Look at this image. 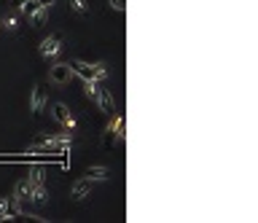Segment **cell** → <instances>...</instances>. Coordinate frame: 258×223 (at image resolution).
<instances>
[{
    "instance_id": "1",
    "label": "cell",
    "mask_w": 258,
    "mask_h": 223,
    "mask_svg": "<svg viewBox=\"0 0 258 223\" xmlns=\"http://www.w3.org/2000/svg\"><path fill=\"white\" fill-rule=\"evenodd\" d=\"M73 68V75L84 78V81H105V78H110V70L105 62H84V60H73L68 62Z\"/></svg>"
},
{
    "instance_id": "19",
    "label": "cell",
    "mask_w": 258,
    "mask_h": 223,
    "mask_svg": "<svg viewBox=\"0 0 258 223\" xmlns=\"http://www.w3.org/2000/svg\"><path fill=\"white\" fill-rule=\"evenodd\" d=\"M110 3V8H116L118 14H124V11H127V0H108Z\"/></svg>"
},
{
    "instance_id": "9",
    "label": "cell",
    "mask_w": 258,
    "mask_h": 223,
    "mask_svg": "<svg viewBox=\"0 0 258 223\" xmlns=\"http://www.w3.org/2000/svg\"><path fill=\"white\" fill-rule=\"evenodd\" d=\"M84 175L91 183H97V180H110V178H113V169H110V167H86Z\"/></svg>"
},
{
    "instance_id": "12",
    "label": "cell",
    "mask_w": 258,
    "mask_h": 223,
    "mask_svg": "<svg viewBox=\"0 0 258 223\" xmlns=\"http://www.w3.org/2000/svg\"><path fill=\"white\" fill-rule=\"evenodd\" d=\"M105 132H110V135H116V140H124V116L121 113H116L113 116V121L105 127Z\"/></svg>"
},
{
    "instance_id": "13",
    "label": "cell",
    "mask_w": 258,
    "mask_h": 223,
    "mask_svg": "<svg viewBox=\"0 0 258 223\" xmlns=\"http://www.w3.org/2000/svg\"><path fill=\"white\" fill-rule=\"evenodd\" d=\"M19 11L16 14H5V16H0V30H5V32H16L19 30Z\"/></svg>"
},
{
    "instance_id": "5",
    "label": "cell",
    "mask_w": 258,
    "mask_h": 223,
    "mask_svg": "<svg viewBox=\"0 0 258 223\" xmlns=\"http://www.w3.org/2000/svg\"><path fill=\"white\" fill-rule=\"evenodd\" d=\"M30 188H32V183L27 178H22V180H16L14 194H11V199H16L22 205V210H27V205H30Z\"/></svg>"
},
{
    "instance_id": "7",
    "label": "cell",
    "mask_w": 258,
    "mask_h": 223,
    "mask_svg": "<svg viewBox=\"0 0 258 223\" xmlns=\"http://www.w3.org/2000/svg\"><path fill=\"white\" fill-rule=\"evenodd\" d=\"M91 186H94V183H91L89 178L76 180V183H73V188H70V199H73V202H81V199H86V196L91 194Z\"/></svg>"
},
{
    "instance_id": "11",
    "label": "cell",
    "mask_w": 258,
    "mask_h": 223,
    "mask_svg": "<svg viewBox=\"0 0 258 223\" xmlns=\"http://www.w3.org/2000/svg\"><path fill=\"white\" fill-rule=\"evenodd\" d=\"M46 202H49L46 183H43V186H32V188H30V205H46Z\"/></svg>"
},
{
    "instance_id": "16",
    "label": "cell",
    "mask_w": 258,
    "mask_h": 223,
    "mask_svg": "<svg viewBox=\"0 0 258 223\" xmlns=\"http://www.w3.org/2000/svg\"><path fill=\"white\" fill-rule=\"evenodd\" d=\"M97 91H100V81H84V94L89 97L91 102L97 100Z\"/></svg>"
},
{
    "instance_id": "14",
    "label": "cell",
    "mask_w": 258,
    "mask_h": 223,
    "mask_svg": "<svg viewBox=\"0 0 258 223\" xmlns=\"http://www.w3.org/2000/svg\"><path fill=\"white\" fill-rule=\"evenodd\" d=\"M68 3H70V11H73V14H78V16H89V11H91L89 0H68Z\"/></svg>"
},
{
    "instance_id": "10",
    "label": "cell",
    "mask_w": 258,
    "mask_h": 223,
    "mask_svg": "<svg viewBox=\"0 0 258 223\" xmlns=\"http://www.w3.org/2000/svg\"><path fill=\"white\" fill-rule=\"evenodd\" d=\"M49 11H51V5H38V8L27 16L30 19V27H41L46 19H49Z\"/></svg>"
},
{
    "instance_id": "8",
    "label": "cell",
    "mask_w": 258,
    "mask_h": 223,
    "mask_svg": "<svg viewBox=\"0 0 258 223\" xmlns=\"http://www.w3.org/2000/svg\"><path fill=\"white\" fill-rule=\"evenodd\" d=\"M94 102L100 105L102 113H108V116H113V113H116V100H113V94H110V89H102V86H100V91H97V100H94Z\"/></svg>"
},
{
    "instance_id": "17",
    "label": "cell",
    "mask_w": 258,
    "mask_h": 223,
    "mask_svg": "<svg viewBox=\"0 0 258 223\" xmlns=\"http://www.w3.org/2000/svg\"><path fill=\"white\" fill-rule=\"evenodd\" d=\"M8 205L11 196H0V221H8Z\"/></svg>"
},
{
    "instance_id": "6",
    "label": "cell",
    "mask_w": 258,
    "mask_h": 223,
    "mask_svg": "<svg viewBox=\"0 0 258 223\" xmlns=\"http://www.w3.org/2000/svg\"><path fill=\"white\" fill-rule=\"evenodd\" d=\"M30 110H32V116H41L43 110H46V91L41 83H35L32 86V94H30Z\"/></svg>"
},
{
    "instance_id": "20",
    "label": "cell",
    "mask_w": 258,
    "mask_h": 223,
    "mask_svg": "<svg viewBox=\"0 0 258 223\" xmlns=\"http://www.w3.org/2000/svg\"><path fill=\"white\" fill-rule=\"evenodd\" d=\"M41 5H54V0H38Z\"/></svg>"
},
{
    "instance_id": "2",
    "label": "cell",
    "mask_w": 258,
    "mask_h": 223,
    "mask_svg": "<svg viewBox=\"0 0 258 223\" xmlns=\"http://www.w3.org/2000/svg\"><path fill=\"white\" fill-rule=\"evenodd\" d=\"M73 81V68L68 62H57L49 68V83H54V86H68Z\"/></svg>"
},
{
    "instance_id": "3",
    "label": "cell",
    "mask_w": 258,
    "mask_h": 223,
    "mask_svg": "<svg viewBox=\"0 0 258 223\" xmlns=\"http://www.w3.org/2000/svg\"><path fill=\"white\" fill-rule=\"evenodd\" d=\"M51 119H54L57 124H62L65 129H70V132L76 129V116L70 113V108L65 102H54V105H51Z\"/></svg>"
},
{
    "instance_id": "15",
    "label": "cell",
    "mask_w": 258,
    "mask_h": 223,
    "mask_svg": "<svg viewBox=\"0 0 258 223\" xmlns=\"http://www.w3.org/2000/svg\"><path fill=\"white\" fill-rule=\"evenodd\" d=\"M27 180L32 183V186H43L46 183V167H30Z\"/></svg>"
},
{
    "instance_id": "18",
    "label": "cell",
    "mask_w": 258,
    "mask_h": 223,
    "mask_svg": "<svg viewBox=\"0 0 258 223\" xmlns=\"http://www.w3.org/2000/svg\"><path fill=\"white\" fill-rule=\"evenodd\" d=\"M116 146V135H110V132H102V148L105 150H110Z\"/></svg>"
},
{
    "instance_id": "4",
    "label": "cell",
    "mask_w": 258,
    "mask_h": 223,
    "mask_svg": "<svg viewBox=\"0 0 258 223\" xmlns=\"http://www.w3.org/2000/svg\"><path fill=\"white\" fill-rule=\"evenodd\" d=\"M38 54L41 57H46V60H49V57H57V54H62V35H49V38H43L41 41V46H38Z\"/></svg>"
}]
</instances>
